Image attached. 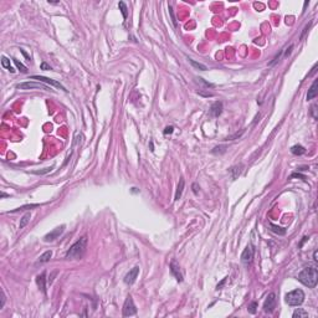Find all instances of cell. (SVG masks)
Instances as JSON below:
<instances>
[{
  "mask_svg": "<svg viewBox=\"0 0 318 318\" xmlns=\"http://www.w3.org/2000/svg\"><path fill=\"white\" fill-rule=\"evenodd\" d=\"M298 281L301 283H303L304 286L313 288L316 287L317 282H318V271L314 266H308L304 267L299 274H298Z\"/></svg>",
  "mask_w": 318,
  "mask_h": 318,
  "instance_id": "1",
  "label": "cell"
},
{
  "mask_svg": "<svg viewBox=\"0 0 318 318\" xmlns=\"http://www.w3.org/2000/svg\"><path fill=\"white\" fill-rule=\"evenodd\" d=\"M86 249H87V236H82L67 250L65 257L67 260H80L83 257Z\"/></svg>",
  "mask_w": 318,
  "mask_h": 318,
  "instance_id": "2",
  "label": "cell"
},
{
  "mask_svg": "<svg viewBox=\"0 0 318 318\" xmlns=\"http://www.w3.org/2000/svg\"><path fill=\"white\" fill-rule=\"evenodd\" d=\"M285 298H286V303L288 306L296 307V306H299V304L303 303V301H304V292L302 290H293V291L288 292Z\"/></svg>",
  "mask_w": 318,
  "mask_h": 318,
  "instance_id": "3",
  "label": "cell"
},
{
  "mask_svg": "<svg viewBox=\"0 0 318 318\" xmlns=\"http://www.w3.org/2000/svg\"><path fill=\"white\" fill-rule=\"evenodd\" d=\"M135 313H137V308H135L133 298L128 296L123 304V317H130V316H134Z\"/></svg>",
  "mask_w": 318,
  "mask_h": 318,
  "instance_id": "4",
  "label": "cell"
},
{
  "mask_svg": "<svg viewBox=\"0 0 318 318\" xmlns=\"http://www.w3.org/2000/svg\"><path fill=\"white\" fill-rule=\"evenodd\" d=\"M276 308V295L274 292L268 293V296L266 297L265 302H263V311L266 313H272Z\"/></svg>",
  "mask_w": 318,
  "mask_h": 318,
  "instance_id": "5",
  "label": "cell"
},
{
  "mask_svg": "<svg viewBox=\"0 0 318 318\" xmlns=\"http://www.w3.org/2000/svg\"><path fill=\"white\" fill-rule=\"evenodd\" d=\"M254 254H255V250L252 247V245H247L245 247V250L242 251L241 254V261L245 263V265H249L254 260Z\"/></svg>",
  "mask_w": 318,
  "mask_h": 318,
  "instance_id": "6",
  "label": "cell"
},
{
  "mask_svg": "<svg viewBox=\"0 0 318 318\" xmlns=\"http://www.w3.org/2000/svg\"><path fill=\"white\" fill-rule=\"evenodd\" d=\"M139 275V267L138 266H134L132 270H129V272L124 276V283L126 285H133L135 282Z\"/></svg>",
  "mask_w": 318,
  "mask_h": 318,
  "instance_id": "7",
  "label": "cell"
},
{
  "mask_svg": "<svg viewBox=\"0 0 318 318\" xmlns=\"http://www.w3.org/2000/svg\"><path fill=\"white\" fill-rule=\"evenodd\" d=\"M64 230H65V225H61L60 228H56V229H54L51 233H49V234H46L43 236V241H46V242H51V241H54V240H56L62 233H64Z\"/></svg>",
  "mask_w": 318,
  "mask_h": 318,
  "instance_id": "8",
  "label": "cell"
},
{
  "mask_svg": "<svg viewBox=\"0 0 318 318\" xmlns=\"http://www.w3.org/2000/svg\"><path fill=\"white\" fill-rule=\"evenodd\" d=\"M30 78H31V80H37V81H40V82L49 83V85H51V86H54V87L61 88V89H64V91H67L60 82H57V81H55V80H52V78H49V77H45V76H31Z\"/></svg>",
  "mask_w": 318,
  "mask_h": 318,
  "instance_id": "9",
  "label": "cell"
},
{
  "mask_svg": "<svg viewBox=\"0 0 318 318\" xmlns=\"http://www.w3.org/2000/svg\"><path fill=\"white\" fill-rule=\"evenodd\" d=\"M170 272H171L173 276H175L176 281H179V282L183 281V274H181L180 266H179V263H178L175 260H173V261L170 262Z\"/></svg>",
  "mask_w": 318,
  "mask_h": 318,
  "instance_id": "10",
  "label": "cell"
},
{
  "mask_svg": "<svg viewBox=\"0 0 318 318\" xmlns=\"http://www.w3.org/2000/svg\"><path fill=\"white\" fill-rule=\"evenodd\" d=\"M19 89H34V88H41V89H49L46 86H43L41 83H37V82H23V83H19L16 86Z\"/></svg>",
  "mask_w": 318,
  "mask_h": 318,
  "instance_id": "11",
  "label": "cell"
},
{
  "mask_svg": "<svg viewBox=\"0 0 318 318\" xmlns=\"http://www.w3.org/2000/svg\"><path fill=\"white\" fill-rule=\"evenodd\" d=\"M222 113V103L220 101H216L211 105L210 109H209V114L211 117H219Z\"/></svg>",
  "mask_w": 318,
  "mask_h": 318,
  "instance_id": "12",
  "label": "cell"
},
{
  "mask_svg": "<svg viewBox=\"0 0 318 318\" xmlns=\"http://www.w3.org/2000/svg\"><path fill=\"white\" fill-rule=\"evenodd\" d=\"M45 276H46V274H45V272L40 274V275L36 277V283H37L39 288L42 291V293L46 295V279H45Z\"/></svg>",
  "mask_w": 318,
  "mask_h": 318,
  "instance_id": "13",
  "label": "cell"
},
{
  "mask_svg": "<svg viewBox=\"0 0 318 318\" xmlns=\"http://www.w3.org/2000/svg\"><path fill=\"white\" fill-rule=\"evenodd\" d=\"M317 86H318V80H314V81H313V83H312V86H311V87H309V89H308V93H307V101H311V100H313V98H316V97H317V95H318Z\"/></svg>",
  "mask_w": 318,
  "mask_h": 318,
  "instance_id": "14",
  "label": "cell"
},
{
  "mask_svg": "<svg viewBox=\"0 0 318 318\" xmlns=\"http://www.w3.org/2000/svg\"><path fill=\"white\" fill-rule=\"evenodd\" d=\"M184 185H185L184 179H183V178H180L179 184H178V188H176V192H175L174 200H179V199L181 198V194H183V190H184Z\"/></svg>",
  "mask_w": 318,
  "mask_h": 318,
  "instance_id": "15",
  "label": "cell"
},
{
  "mask_svg": "<svg viewBox=\"0 0 318 318\" xmlns=\"http://www.w3.org/2000/svg\"><path fill=\"white\" fill-rule=\"evenodd\" d=\"M230 174H231V178L235 180L240 174H241V171H242V165H235V167H233V168H230Z\"/></svg>",
  "mask_w": 318,
  "mask_h": 318,
  "instance_id": "16",
  "label": "cell"
},
{
  "mask_svg": "<svg viewBox=\"0 0 318 318\" xmlns=\"http://www.w3.org/2000/svg\"><path fill=\"white\" fill-rule=\"evenodd\" d=\"M291 153L295 154V155H302V154L306 153V148L302 147V146H299V144H296V146H293V147L291 148Z\"/></svg>",
  "mask_w": 318,
  "mask_h": 318,
  "instance_id": "17",
  "label": "cell"
},
{
  "mask_svg": "<svg viewBox=\"0 0 318 318\" xmlns=\"http://www.w3.org/2000/svg\"><path fill=\"white\" fill-rule=\"evenodd\" d=\"M30 220H31V214H30V213H26V214L21 217V220H20V226H19V228H20V229H24L25 226L29 224Z\"/></svg>",
  "mask_w": 318,
  "mask_h": 318,
  "instance_id": "18",
  "label": "cell"
},
{
  "mask_svg": "<svg viewBox=\"0 0 318 318\" xmlns=\"http://www.w3.org/2000/svg\"><path fill=\"white\" fill-rule=\"evenodd\" d=\"M51 256H52V251H51V250L43 252V254L39 257V262H42V263H43V262H49L50 258H51Z\"/></svg>",
  "mask_w": 318,
  "mask_h": 318,
  "instance_id": "19",
  "label": "cell"
},
{
  "mask_svg": "<svg viewBox=\"0 0 318 318\" xmlns=\"http://www.w3.org/2000/svg\"><path fill=\"white\" fill-rule=\"evenodd\" d=\"M37 206H40L39 204H30V205H24V206H20V208H18V209H14V210H11V211H9V213H18V211H24V210H29V209H35V208H37Z\"/></svg>",
  "mask_w": 318,
  "mask_h": 318,
  "instance_id": "20",
  "label": "cell"
},
{
  "mask_svg": "<svg viewBox=\"0 0 318 318\" xmlns=\"http://www.w3.org/2000/svg\"><path fill=\"white\" fill-rule=\"evenodd\" d=\"M2 65H3V67L4 68H6V70H9L10 72H15V70L11 67V65H10V60L9 59H6L5 56H3L2 57Z\"/></svg>",
  "mask_w": 318,
  "mask_h": 318,
  "instance_id": "21",
  "label": "cell"
},
{
  "mask_svg": "<svg viewBox=\"0 0 318 318\" xmlns=\"http://www.w3.org/2000/svg\"><path fill=\"white\" fill-rule=\"evenodd\" d=\"M308 316V312H306L304 309H302V308H297L295 312H293V314H292V317L293 318H301V317H307Z\"/></svg>",
  "mask_w": 318,
  "mask_h": 318,
  "instance_id": "22",
  "label": "cell"
},
{
  "mask_svg": "<svg viewBox=\"0 0 318 318\" xmlns=\"http://www.w3.org/2000/svg\"><path fill=\"white\" fill-rule=\"evenodd\" d=\"M189 60V62L194 66V67H196L198 70H201V71H206L208 70V67L205 66V65H203V64H200V62H196L195 60H193V59H188Z\"/></svg>",
  "mask_w": 318,
  "mask_h": 318,
  "instance_id": "23",
  "label": "cell"
},
{
  "mask_svg": "<svg viewBox=\"0 0 318 318\" xmlns=\"http://www.w3.org/2000/svg\"><path fill=\"white\" fill-rule=\"evenodd\" d=\"M118 6H119V10H121V13H122V15H123V19L126 20V19H127V16H128V9H127V5H126L123 2H119Z\"/></svg>",
  "mask_w": 318,
  "mask_h": 318,
  "instance_id": "24",
  "label": "cell"
},
{
  "mask_svg": "<svg viewBox=\"0 0 318 318\" xmlns=\"http://www.w3.org/2000/svg\"><path fill=\"white\" fill-rule=\"evenodd\" d=\"M271 230L274 233H276V234H280V235H285L286 234V230L283 228H280V226L274 225V224H271Z\"/></svg>",
  "mask_w": 318,
  "mask_h": 318,
  "instance_id": "25",
  "label": "cell"
},
{
  "mask_svg": "<svg viewBox=\"0 0 318 318\" xmlns=\"http://www.w3.org/2000/svg\"><path fill=\"white\" fill-rule=\"evenodd\" d=\"M52 169H54V165H52V167H50V168H45V169H41V170H32L31 173H32V174H37V175H42V174L50 173Z\"/></svg>",
  "mask_w": 318,
  "mask_h": 318,
  "instance_id": "26",
  "label": "cell"
},
{
  "mask_svg": "<svg viewBox=\"0 0 318 318\" xmlns=\"http://www.w3.org/2000/svg\"><path fill=\"white\" fill-rule=\"evenodd\" d=\"M13 61H14V64L16 65V67H18V68H19L21 72H24V73H26V72H27V68H26V67H25V66H24L21 62H19V60H16V59H13Z\"/></svg>",
  "mask_w": 318,
  "mask_h": 318,
  "instance_id": "27",
  "label": "cell"
},
{
  "mask_svg": "<svg viewBox=\"0 0 318 318\" xmlns=\"http://www.w3.org/2000/svg\"><path fill=\"white\" fill-rule=\"evenodd\" d=\"M247 311H249L250 313L255 314L256 311H257V302H251V303L249 304V307H247Z\"/></svg>",
  "mask_w": 318,
  "mask_h": 318,
  "instance_id": "28",
  "label": "cell"
},
{
  "mask_svg": "<svg viewBox=\"0 0 318 318\" xmlns=\"http://www.w3.org/2000/svg\"><path fill=\"white\" fill-rule=\"evenodd\" d=\"M5 302H6V296H5L4 291L2 290V303H0V309H2V308H4V304H5Z\"/></svg>",
  "mask_w": 318,
  "mask_h": 318,
  "instance_id": "29",
  "label": "cell"
},
{
  "mask_svg": "<svg viewBox=\"0 0 318 318\" xmlns=\"http://www.w3.org/2000/svg\"><path fill=\"white\" fill-rule=\"evenodd\" d=\"M169 14H170V16H171V20H173V24H174V26H178V24H176V20H175V16H174V13H173V8H171V6H169Z\"/></svg>",
  "mask_w": 318,
  "mask_h": 318,
  "instance_id": "30",
  "label": "cell"
},
{
  "mask_svg": "<svg viewBox=\"0 0 318 318\" xmlns=\"http://www.w3.org/2000/svg\"><path fill=\"white\" fill-rule=\"evenodd\" d=\"M316 105H313L312 107H311V113H312V116H313V118L314 119H317V113H316Z\"/></svg>",
  "mask_w": 318,
  "mask_h": 318,
  "instance_id": "31",
  "label": "cell"
},
{
  "mask_svg": "<svg viewBox=\"0 0 318 318\" xmlns=\"http://www.w3.org/2000/svg\"><path fill=\"white\" fill-rule=\"evenodd\" d=\"M40 67H41V70H51V67H50V66H49L46 62H42Z\"/></svg>",
  "mask_w": 318,
  "mask_h": 318,
  "instance_id": "32",
  "label": "cell"
},
{
  "mask_svg": "<svg viewBox=\"0 0 318 318\" xmlns=\"http://www.w3.org/2000/svg\"><path fill=\"white\" fill-rule=\"evenodd\" d=\"M173 130H174V128H173L171 126H170V127H167L165 130H164V134H168V133L170 134V133H173Z\"/></svg>",
  "mask_w": 318,
  "mask_h": 318,
  "instance_id": "33",
  "label": "cell"
},
{
  "mask_svg": "<svg viewBox=\"0 0 318 318\" xmlns=\"http://www.w3.org/2000/svg\"><path fill=\"white\" fill-rule=\"evenodd\" d=\"M292 49H293V45H290V47L287 49V51L285 52V56H288L290 54H291V51H292Z\"/></svg>",
  "mask_w": 318,
  "mask_h": 318,
  "instance_id": "34",
  "label": "cell"
},
{
  "mask_svg": "<svg viewBox=\"0 0 318 318\" xmlns=\"http://www.w3.org/2000/svg\"><path fill=\"white\" fill-rule=\"evenodd\" d=\"M20 51H21V52H23V55H24V56H25V57H26V59H29V60H30V57H29V55H27V54H26V52H25V51H24V50H20Z\"/></svg>",
  "mask_w": 318,
  "mask_h": 318,
  "instance_id": "35",
  "label": "cell"
},
{
  "mask_svg": "<svg viewBox=\"0 0 318 318\" xmlns=\"http://www.w3.org/2000/svg\"><path fill=\"white\" fill-rule=\"evenodd\" d=\"M313 260H314V261H318V258H317V251L313 252Z\"/></svg>",
  "mask_w": 318,
  "mask_h": 318,
  "instance_id": "36",
  "label": "cell"
}]
</instances>
